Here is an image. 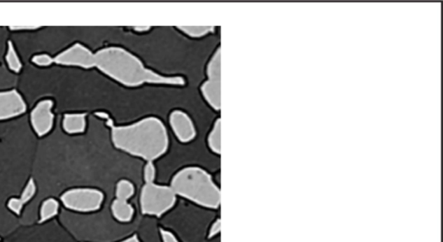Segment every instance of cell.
Segmentation results:
<instances>
[{
    "label": "cell",
    "mask_w": 443,
    "mask_h": 242,
    "mask_svg": "<svg viewBox=\"0 0 443 242\" xmlns=\"http://www.w3.org/2000/svg\"><path fill=\"white\" fill-rule=\"evenodd\" d=\"M94 67L127 87H138L144 83L183 86L185 83L181 76H163L146 69L137 57L120 47L99 50L94 54Z\"/></svg>",
    "instance_id": "obj_1"
},
{
    "label": "cell",
    "mask_w": 443,
    "mask_h": 242,
    "mask_svg": "<svg viewBox=\"0 0 443 242\" xmlns=\"http://www.w3.org/2000/svg\"><path fill=\"white\" fill-rule=\"evenodd\" d=\"M111 127L116 148L148 162L164 155L169 145L167 128L156 117H148L129 126Z\"/></svg>",
    "instance_id": "obj_2"
},
{
    "label": "cell",
    "mask_w": 443,
    "mask_h": 242,
    "mask_svg": "<svg viewBox=\"0 0 443 242\" xmlns=\"http://www.w3.org/2000/svg\"><path fill=\"white\" fill-rule=\"evenodd\" d=\"M171 188L176 195L193 201L200 206L218 208L221 193L210 174L199 167H186L179 171L171 180Z\"/></svg>",
    "instance_id": "obj_3"
},
{
    "label": "cell",
    "mask_w": 443,
    "mask_h": 242,
    "mask_svg": "<svg viewBox=\"0 0 443 242\" xmlns=\"http://www.w3.org/2000/svg\"><path fill=\"white\" fill-rule=\"evenodd\" d=\"M2 242H76L58 219L45 223L20 225Z\"/></svg>",
    "instance_id": "obj_4"
},
{
    "label": "cell",
    "mask_w": 443,
    "mask_h": 242,
    "mask_svg": "<svg viewBox=\"0 0 443 242\" xmlns=\"http://www.w3.org/2000/svg\"><path fill=\"white\" fill-rule=\"evenodd\" d=\"M58 199L66 211L78 214H90L100 210L104 196L97 189L76 187L66 190Z\"/></svg>",
    "instance_id": "obj_5"
},
{
    "label": "cell",
    "mask_w": 443,
    "mask_h": 242,
    "mask_svg": "<svg viewBox=\"0 0 443 242\" xmlns=\"http://www.w3.org/2000/svg\"><path fill=\"white\" fill-rule=\"evenodd\" d=\"M176 194L168 186L146 183L141 190V208L143 214L161 216L174 206Z\"/></svg>",
    "instance_id": "obj_6"
},
{
    "label": "cell",
    "mask_w": 443,
    "mask_h": 242,
    "mask_svg": "<svg viewBox=\"0 0 443 242\" xmlns=\"http://www.w3.org/2000/svg\"><path fill=\"white\" fill-rule=\"evenodd\" d=\"M206 82L201 87V92L208 104L219 111L221 108V50L216 51L207 66Z\"/></svg>",
    "instance_id": "obj_7"
},
{
    "label": "cell",
    "mask_w": 443,
    "mask_h": 242,
    "mask_svg": "<svg viewBox=\"0 0 443 242\" xmlns=\"http://www.w3.org/2000/svg\"><path fill=\"white\" fill-rule=\"evenodd\" d=\"M54 62L64 66H76L83 69L94 67V54L80 43L65 50L54 58Z\"/></svg>",
    "instance_id": "obj_8"
},
{
    "label": "cell",
    "mask_w": 443,
    "mask_h": 242,
    "mask_svg": "<svg viewBox=\"0 0 443 242\" xmlns=\"http://www.w3.org/2000/svg\"><path fill=\"white\" fill-rule=\"evenodd\" d=\"M53 101L45 100L36 104L31 113V121L33 129L39 137L45 136L52 129L54 115L52 113Z\"/></svg>",
    "instance_id": "obj_9"
},
{
    "label": "cell",
    "mask_w": 443,
    "mask_h": 242,
    "mask_svg": "<svg viewBox=\"0 0 443 242\" xmlns=\"http://www.w3.org/2000/svg\"><path fill=\"white\" fill-rule=\"evenodd\" d=\"M27 104L16 90L0 92V120H6L23 115Z\"/></svg>",
    "instance_id": "obj_10"
},
{
    "label": "cell",
    "mask_w": 443,
    "mask_h": 242,
    "mask_svg": "<svg viewBox=\"0 0 443 242\" xmlns=\"http://www.w3.org/2000/svg\"><path fill=\"white\" fill-rule=\"evenodd\" d=\"M171 127L179 141L188 143L196 136V129L188 113L175 110L170 115Z\"/></svg>",
    "instance_id": "obj_11"
},
{
    "label": "cell",
    "mask_w": 443,
    "mask_h": 242,
    "mask_svg": "<svg viewBox=\"0 0 443 242\" xmlns=\"http://www.w3.org/2000/svg\"><path fill=\"white\" fill-rule=\"evenodd\" d=\"M36 193H38V187H36L34 179L30 178L25 183L20 195L10 198L7 201V208L20 218L24 208L34 200Z\"/></svg>",
    "instance_id": "obj_12"
},
{
    "label": "cell",
    "mask_w": 443,
    "mask_h": 242,
    "mask_svg": "<svg viewBox=\"0 0 443 242\" xmlns=\"http://www.w3.org/2000/svg\"><path fill=\"white\" fill-rule=\"evenodd\" d=\"M62 205L57 198L49 197L39 205L38 223H45L57 219L60 214Z\"/></svg>",
    "instance_id": "obj_13"
},
{
    "label": "cell",
    "mask_w": 443,
    "mask_h": 242,
    "mask_svg": "<svg viewBox=\"0 0 443 242\" xmlns=\"http://www.w3.org/2000/svg\"><path fill=\"white\" fill-rule=\"evenodd\" d=\"M63 127L69 134H82L86 129L85 113H69L65 115Z\"/></svg>",
    "instance_id": "obj_14"
},
{
    "label": "cell",
    "mask_w": 443,
    "mask_h": 242,
    "mask_svg": "<svg viewBox=\"0 0 443 242\" xmlns=\"http://www.w3.org/2000/svg\"><path fill=\"white\" fill-rule=\"evenodd\" d=\"M111 210L113 218L120 222H128L133 218L134 208L124 198H116L113 201Z\"/></svg>",
    "instance_id": "obj_15"
},
{
    "label": "cell",
    "mask_w": 443,
    "mask_h": 242,
    "mask_svg": "<svg viewBox=\"0 0 443 242\" xmlns=\"http://www.w3.org/2000/svg\"><path fill=\"white\" fill-rule=\"evenodd\" d=\"M209 148L211 151L220 154L221 152V120H216L213 128L208 137Z\"/></svg>",
    "instance_id": "obj_16"
},
{
    "label": "cell",
    "mask_w": 443,
    "mask_h": 242,
    "mask_svg": "<svg viewBox=\"0 0 443 242\" xmlns=\"http://www.w3.org/2000/svg\"><path fill=\"white\" fill-rule=\"evenodd\" d=\"M6 59L10 71L15 73L20 72L22 69L21 61L17 56L15 48H14L13 43L10 41L8 42V49H7Z\"/></svg>",
    "instance_id": "obj_17"
},
{
    "label": "cell",
    "mask_w": 443,
    "mask_h": 242,
    "mask_svg": "<svg viewBox=\"0 0 443 242\" xmlns=\"http://www.w3.org/2000/svg\"><path fill=\"white\" fill-rule=\"evenodd\" d=\"M179 30L190 38H202L214 31L213 27H178Z\"/></svg>",
    "instance_id": "obj_18"
},
{
    "label": "cell",
    "mask_w": 443,
    "mask_h": 242,
    "mask_svg": "<svg viewBox=\"0 0 443 242\" xmlns=\"http://www.w3.org/2000/svg\"><path fill=\"white\" fill-rule=\"evenodd\" d=\"M134 187L133 183L127 180H120L116 186V198L129 199L134 195Z\"/></svg>",
    "instance_id": "obj_19"
},
{
    "label": "cell",
    "mask_w": 443,
    "mask_h": 242,
    "mask_svg": "<svg viewBox=\"0 0 443 242\" xmlns=\"http://www.w3.org/2000/svg\"><path fill=\"white\" fill-rule=\"evenodd\" d=\"M32 62H34L36 65L46 67V66H50L53 64L54 58L46 54L38 55V56H35L32 58Z\"/></svg>",
    "instance_id": "obj_20"
},
{
    "label": "cell",
    "mask_w": 443,
    "mask_h": 242,
    "mask_svg": "<svg viewBox=\"0 0 443 242\" xmlns=\"http://www.w3.org/2000/svg\"><path fill=\"white\" fill-rule=\"evenodd\" d=\"M156 170L153 162H148L144 169V178L146 183L155 182Z\"/></svg>",
    "instance_id": "obj_21"
},
{
    "label": "cell",
    "mask_w": 443,
    "mask_h": 242,
    "mask_svg": "<svg viewBox=\"0 0 443 242\" xmlns=\"http://www.w3.org/2000/svg\"><path fill=\"white\" fill-rule=\"evenodd\" d=\"M161 236H162L164 242H178L174 234L168 232V231L161 230ZM122 242H140V241L138 240L137 236H134Z\"/></svg>",
    "instance_id": "obj_22"
},
{
    "label": "cell",
    "mask_w": 443,
    "mask_h": 242,
    "mask_svg": "<svg viewBox=\"0 0 443 242\" xmlns=\"http://www.w3.org/2000/svg\"><path fill=\"white\" fill-rule=\"evenodd\" d=\"M220 229H221L220 220H218V221L216 222L214 225L211 226V230H210V234H209V236H210V237L211 238L217 236V234L219 232H220Z\"/></svg>",
    "instance_id": "obj_23"
},
{
    "label": "cell",
    "mask_w": 443,
    "mask_h": 242,
    "mask_svg": "<svg viewBox=\"0 0 443 242\" xmlns=\"http://www.w3.org/2000/svg\"><path fill=\"white\" fill-rule=\"evenodd\" d=\"M39 27H10V29H12V30L13 31H29V30H36V29H38Z\"/></svg>",
    "instance_id": "obj_24"
},
{
    "label": "cell",
    "mask_w": 443,
    "mask_h": 242,
    "mask_svg": "<svg viewBox=\"0 0 443 242\" xmlns=\"http://www.w3.org/2000/svg\"><path fill=\"white\" fill-rule=\"evenodd\" d=\"M150 27H134V30L138 31H148Z\"/></svg>",
    "instance_id": "obj_25"
},
{
    "label": "cell",
    "mask_w": 443,
    "mask_h": 242,
    "mask_svg": "<svg viewBox=\"0 0 443 242\" xmlns=\"http://www.w3.org/2000/svg\"><path fill=\"white\" fill-rule=\"evenodd\" d=\"M1 240H2L1 238H0V241H1Z\"/></svg>",
    "instance_id": "obj_26"
}]
</instances>
